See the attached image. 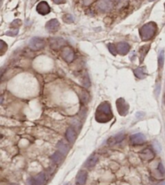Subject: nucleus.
Wrapping results in <instances>:
<instances>
[{
  "instance_id": "obj_1",
  "label": "nucleus",
  "mask_w": 165,
  "mask_h": 185,
  "mask_svg": "<svg viewBox=\"0 0 165 185\" xmlns=\"http://www.w3.org/2000/svg\"><path fill=\"white\" fill-rule=\"evenodd\" d=\"M95 118H96V121L100 123H107L112 120L113 113H112L109 102H105L99 106L96 110Z\"/></svg>"
},
{
  "instance_id": "obj_2",
  "label": "nucleus",
  "mask_w": 165,
  "mask_h": 185,
  "mask_svg": "<svg viewBox=\"0 0 165 185\" xmlns=\"http://www.w3.org/2000/svg\"><path fill=\"white\" fill-rule=\"evenodd\" d=\"M157 31L156 25L153 22H149L141 28L140 36L143 41L149 40L155 36Z\"/></svg>"
},
{
  "instance_id": "obj_3",
  "label": "nucleus",
  "mask_w": 165,
  "mask_h": 185,
  "mask_svg": "<svg viewBox=\"0 0 165 185\" xmlns=\"http://www.w3.org/2000/svg\"><path fill=\"white\" fill-rule=\"evenodd\" d=\"M46 182V175L45 172L39 173L37 175L31 177L27 180V185H44Z\"/></svg>"
},
{
  "instance_id": "obj_4",
  "label": "nucleus",
  "mask_w": 165,
  "mask_h": 185,
  "mask_svg": "<svg viewBox=\"0 0 165 185\" xmlns=\"http://www.w3.org/2000/svg\"><path fill=\"white\" fill-rule=\"evenodd\" d=\"M28 46L31 50L40 51L45 47V41L41 38H33L28 42Z\"/></svg>"
},
{
  "instance_id": "obj_5",
  "label": "nucleus",
  "mask_w": 165,
  "mask_h": 185,
  "mask_svg": "<svg viewBox=\"0 0 165 185\" xmlns=\"http://www.w3.org/2000/svg\"><path fill=\"white\" fill-rule=\"evenodd\" d=\"M117 109L120 115L125 116L129 111V105L123 98H118L117 101Z\"/></svg>"
},
{
  "instance_id": "obj_6",
  "label": "nucleus",
  "mask_w": 165,
  "mask_h": 185,
  "mask_svg": "<svg viewBox=\"0 0 165 185\" xmlns=\"http://www.w3.org/2000/svg\"><path fill=\"white\" fill-rule=\"evenodd\" d=\"M130 140L132 145H140L146 142V137L142 133H137V134L132 135Z\"/></svg>"
},
{
  "instance_id": "obj_7",
  "label": "nucleus",
  "mask_w": 165,
  "mask_h": 185,
  "mask_svg": "<svg viewBox=\"0 0 165 185\" xmlns=\"http://www.w3.org/2000/svg\"><path fill=\"white\" fill-rule=\"evenodd\" d=\"M49 42L50 47L54 50H58L65 45V40L62 38H51Z\"/></svg>"
},
{
  "instance_id": "obj_8",
  "label": "nucleus",
  "mask_w": 165,
  "mask_h": 185,
  "mask_svg": "<svg viewBox=\"0 0 165 185\" xmlns=\"http://www.w3.org/2000/svg\"><path fill=\"white\" fill-rule=\"evenodd\" d=\"M60 24L57 19H52L47 22L46 25V30L50 33H55L59 30Z\"/></svg>"
},
{
  "instance_id": "obj_9",
  "label": "nucleus",
  "mask_w": 165,
  "mask_h": 185,
  "mask_svg": "<svg viewBox=\"0 0 165 185\" xmlns=\"http://www.w3.org/2000/svg\"><path fill=\"white\" fill-rule=\"evenodd\" d=\"M77 133L73 127H69L66 131V138L70 144H74L76 141Z\"/></svg>"
},
{
  "instance_id": "obj_10",
  "label": "nucleus",
  "mask_w": 165,
  "mask_h": 185,
  "mask_svg": "<svg viewBox=\"0 0 165 185\" xmlns=\"http://www.w3.org/2000/svg\"><path fill=\"white\" fill-rule=\"evenodd\" d=\"M140 158L144 161H150L155 158V153L150 148H146L140 152Z\"/></svg>"
},
{
  "instance_id": "obj_11",
  "label": "nucleus",
  "mask_w": 165,
  "mask_h": 185,
  "mask_svg": "<svg viewBox=\"0 0 165 185\" xmlns=\"http://www.w3.org/2000/svg\"><path fill=\"white\" fill-rule=\"evenodd\" d=\"M124 138H125L124 133H119V134H117L116 136H113V137H109L108 139V141H107V144L109 146H113V145L121 142L124 140Z\"/></svg>"
},
{
  "instance_id": "obj_12",
  "label": "nucleus",
  "mask_w": 165,
  "mask_h": 185,
  "mask_svg": "<svg viewBox=\"0 0 165 185\" xmlns=\"http://www.w3.org/2000/svg\"><path fill=\"white\" fill-rule=\"evenodd\" d=\"M37 11L41 15H47L50 12V7L47 2L42 1L39 2L37 6Z\"/></svg>"
},
{
  "instance_id": "obj_13",
  "label": "nucleus",
  "mask_w": 165,
  "mask_h": 185,
  "mask_svg": "<svg viewBox=\"0 0 165 185\" xmlns=\"http://www.w3.org/2000/svg\"><path fill=\"white\" fill-rule=\"evenodd\" d=\"M97 6H98L100 11L107 12V11H110L113 7V2L111 0H100V1H99Z\"/></svg>"
},
{
  "instance_id": "obj_14",
  "label": "nucleus",
  "mask_w": 165,
  "mask_h": 185,
  "mask_svg": "<svg viewBox=\"0 0 165 185\" xmlns=\"http://www.w3.org/2000/svg\"><path fill=\"white\" fill-rule=\"evenodd\" d=\"M88 179V172L86 170H80L76 175V183L79 185H84Z\"/></svg>"
},
{
  "instance_id": "obj_15",
  "label": "nucleus",
  "mask_w": 165,
  "mask_h": 185,
  "mask_svg": "<svg viewBox=\"0 0 165 185\" xmlns=\"http://www.w3.org/2000/svg\"><path fill=\"white\" fill-rule=\"evenodd\" d=\"M74 51L70 47H65L63 51V57L67 63H71L74 59Z\"/></svg>"
},
{
  "instance_id": "obj_16",
  "label": "nucleus",
  "mask_w": 165,
  "mask_h": 185,
  "mask_svg": "<svg viewBox=\"0 0 165 185\" xmlns=\"http://www.w3.org/2000/svg\"><path fill=\"white\" fill-rule=\"evenodd\" d=\"M57 149H58V151L60 152L61 154H63L64 156L67 155L70 150L69 145L63 141H59L58 142V144H57Z\"/></svg>"
},
{
  "instance_id": "obj_17",
  "label": "nucleus",
  "mask_w": 165,
  "mask_h": 185,
  "mask_svg": "<svg viewBox=\"0 0 165 185\" xmlns=\"http://www.w3.org/2000/svg\"><path fill=\"white\" fill-rule=\"evenodd\" d=\"M64 158H65V156L63 155V154H61L60 152L59 151L55 152L54 154H53L52 155L50 156L51 161L56 165L61 164L64 161Z\"/></svg>"
},
{
  "instance_id": "obj_18",
  "label": "nucleus",
  "mask_w": 165,
  "mask_h": 185,
  "mask_svg": "<svg viewBox=\"0 0 165 185\" xmlns=\"http://www.w3.org/2000/svg\"><path fill=\"white\" fill-rule=\"evenodd\" d=\"M130 51V46L126 42H120L117 46V51L120 55H126Z\"/></svg>"
},
{
  "instance_id": "obj_19",
  "label": "nucleus",
  "mask_w": 165,
  "mask_h": 185,
  "mask_svg": "<svg viewBox=\"0 0 165 185\" xmlns=\"http://www.w3.org/2000/svg\"><path fill=\"white\" fill-rule=\"evenodd\" d=\"M97 162H98V157L96 154H92L85 162V166L88 168H92L96 166Z\"/></svg>"
},
{
  "instance_id": "obj_20",
  "label": "nucleus",
  "mask_w": 165,
  "mask_h": 185,
  "mask_svg": "<svg viewBox=\"0 0 165 185\" xmlns=\"http://www.w3.org/2000/svg\"><path fill=\"white\" fill-rule=\"evenodd\" d=\"M134 73L139 79H144L146 76V72L144 67H138L134 71Z\"/></svg>"
},
{
  "instance_id": "obj_21",
  "label": "nucleus",
  "mask_w": 165,
  "mask_h": 185,
  "mask_svg": "<svg viewBox=\"0 0 165 185\" xmlns=\"http://www.w3.org/2000/svg\"><path fill=\"white\" fill-rule=\"evenodd\" d=\"M163 63H164V51H161L158 57V66L159 69L163 67Z\"/></svg>"
},
{
  "instance_id": "obj_22",
  "label": "nucleus",
  "mask_w": 165,
  "mask_h": 185,
  "mask_svg": "<svg viewBox=\"0 0 165 185\" xmlns=\"http://www.w3.org/2000/svg\"><path fill=\"white\" fill-rule=\"evenodd\" d=\"M149 49H150V46H142V48L140 49V57L142 58V60L145 58V56H146V55L148 53V51Z\"/></svg>"
},
{
  "instance_id": "obj_23",
  "label": "nucleus",
  "mask_w": 165,
  "mask_h": 185,
  "mask_svg": "<svg viewBox=\"0 0 165 185\" xmlns=\"http://www.w3.org/2000/svg\"><path fill=\"white\" fill-rule=\"evenodd\" d=\"M81 99L82 102L84 103H88L89 101V94L87 91H83L81 93Z\"/></svg>"
},
{
  "instance_id": "obj_24",
  "label": "nucleus",
  "mask_w": 165,
  "mask_h": 185,
  "mask_svg": "<svg viewBox=\"0 0 165 185\" xmlns=\"http://www.w3.org/2000/svg\"><path fill=\"white\" fill-rule=\"evenodd\" d=\"M63 20L65 21L66 23H72L74 21V17L72 16V15H70V14H65V15L63 16Z\"/></svg>"
},
{
  "instance_id": "obj_25",
  "label": "nucleus",
  "mask_w": 165,
  "mask_h": 185,
  "mask_svg": "<svg viewBox=\"0 0 165 185\" xmlns=\"http://www.w3.org/2000/svg\"><path fill=\"white\" fill-rule=\"evenodd\" d=\"M83 84H84V86H85L86 88H88V87L90 86V80H89V78H88V76H84V79H83V81H82Z\"/></svg>"
},
{
  "instance_id": "obj_26",
  "label": "nucleus",
  "mask_w": 165,
  "mask_h": 185,
  "mask_svg": "<svg viewBox=\"0 0 165 185\" xmlns=\"http://www.w3.org/2000/svg\"><path fill=\"white\" fill-rule=\"evenodd\" d=\"M158 171H159L161 175H165V168L161 162H159V165H158Z\"/></svg>"
},
{
  "instance_id": "obj_27",
  "label": "nucleus",
  "mask_w": 165,
  "mask_h": 185,
  "mask_svg": "<svg viewBox=\"0 0 165 185\" xmlns=\"http://www.w3.org/2000/svg\"><path fill=\"white\" fill-rule=\"evenodd\" d=\"M108 48H109V50L110 51V52L113 54V55H116V51H117V50H116L115 48V46L113 44H109L108 45Z\"/></svg>"
},
{
  "instance_id": "obj_28",
  "label": "nucleus",
  "mask_w": 165,
  "mask_h": 185,
  "mask_svg": "<svg viewBox=\"0 0 165 185\" xmlns=\"http://www.w3.org/2000/svg\"><path fill=\"white\" fill-rule=\"evenodd\" d=\"M18 29H15V30H13V31H7L6 33V35H7V36H10V37H14V36H16L17 34H18Z\"/></svg>"
},
{
  "instance_id": "obj_29",
  "label": "nucleus",
  "mask_w": 165,
  "mask_h": 185,
  "mask_svg": "<svg viewBox=\"0 0 165 185\" xmlns=\"http://www.w3.org/2000/svg\"><path fill=\"white\" fill-rule=\"evenodd\" d=\"M5 46H6V44H5V42H3V41L0 40V51H2V49L4 48Z\"/></svg>"
},
{
  "instance_id": "obj_30",
  "label": "nucleus",
  "mask_w": 165,
  "mask_h": 185,
  "mask_svg": "<svg viewBox=\"0 0 165 185\" xmlns=\"http://www.w3.org/2000/svg\"><path fill=\"white\" fill-rule=\"evenodd\" d=\"M159 90H160V84H157L156 88H155V93H156L157 96L159 95Z\"/></svg>"
},
{
  "instance_id": "obj_31",
  "label": "nucleus",
  "mask_w": 165,
  "mask_h": 185,
  "mask_svg": "<svg viewBox=\"0 0 165 185\" xmlns=\"http://www.w3.org/2000/svg\"><path fill=\"white\" fill-rule=\"evenodd\" d=\"M54 2L55 3H62V2H64V0H54Z\"/></svg>"
},
{
  "instance_id": "obj_32",
  "label": "nucleus",
  "mask_w": 165,
  "mask_h": 185,
  "mask_svg": "<svg viewBox=\"0 0 165 185\" xmlns=\"http://www.w3.org/2000/svg\"><path fill=\"white\" fill-rule=\"evenodd\" d=\"M0 185H9V184L7 183V182H4V181H2V182H0Z\"/></svg>"
},
{
  "instance_id": "obj_33",
  "label": "nucleus",
  "mask_w": 165,
  "mask_h": 185,
  "mask_svg": "<svg viewBox=\"0 0 165 185\" xmlns=\"http://www.w3.org/2000/svg\"><path fill=\"white\" fill-rule=\"evenodd\" d=\"M2 101H3V97H0V104H2Z\"/></svg>"
},
{
  "instance_id": "obj_34",
  "label": "nucleus",
  "mask_w": 165,
  "mask_h": 185,
  "mask_svg": "<svg viewBox=\"0 0 165 185\" xmlns=\"http://www.w3.org/2000/svg\"><path fill=\"white\" fill-rule=\"evenodd\" d=\"M2 138V134H0V139Z\"/></svg>"
},
{
  "instance_id": "obj_35",
  "label": "nucleus",
  "mask_w": 165,
  "mask_h": 185,
  "mask_svg": "<svg viewBox=\"0 0 165 185\" xmlns=\"http://www.w3.org/2000/svg\"><path fill=\"white\" fill-rule=\"evenodd\" d=\"M2 0H0V3H1V2H2Z\"/></svg>"
},
{
  "instance_id": "obj_36",
  "label": "nucleus",
  "mask_w": 165,
  "mask_h": 185,
  "mask_svg": "<svg viewBox=\"0 0 165 185\" xmlns=\"http://www.w3.org/2000/svg\"><path fill=\"white\" fill-rule=\"evenodd\" d=\"M149 1H150V2H151V1H154V0H149Z\"/></svg>"
},
{
  "instance_id": "obj_37",
  "label": "nucleus",
  "mask_w": 165,
  "mask_h": 185,
  "mask_svg": "<svg viewBox=\"0 0 165 185\" xmlns=\"http://www.w3.org/2000/svg\"><path fill=\"white\" fill-rule=\"evenodd\" d=\"M12 185H16V184H12Z\"/></svg>"
},
{
  "instance_id": "obj_38",
  "label": "nucleus",
  "mask_w": 165,
  "mask_h": 185,
  "mask_svg": "<svg viewBox=\"0 0 165 185\" xmlns=\"http://www.w3.org/2000/svg\"><path fill=\"white\" fill-rule=\"evenodd\" d=\"M164 101H165V99H164Z\"/></svg>"
}]
</instances>
